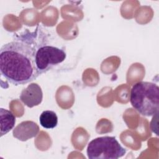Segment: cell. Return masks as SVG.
<instances>
[{
	"mask_svg": "<svg viewBox=\"0 0 159 159\" xmlns=\"http://www.w3.org/2000/svg\"><path fill=\"white\" fill-rule=\"evenodd\" d=\"M1 117V137L9 132L15 125L16 117L7 109L0 108Z\"/></svg>",
	"mask_w": 159,
	"mask_h": 159,
	"instance_id": "7",
	"label": "cell"
},
{
	"mask_svg": "<svg viewBox=\"0 0 159 159\" xmlns=\"http://www.w3.org/2000/svg\"><path fill=\"white\" fill-rule=\"evenodd\" d=\"M20 101L28 107L39 105L43 99V93L41 87L37 83H30L24 89L20 94Z\"/></svg>",
	"mask_w": 159,
	"mask_h": 159,
	"instance_id": "5",
	"label": "cell"
},
{
	"mask_svg": "<svg viewBox=\"0 0 159 159\" xmlns=\"http://www.w3.org/2000/svg\"><path fill=\"white\" fill-rule=\"evenodd\" d=\"M132 107L144 116L157 115L159 109V88L152 82L139 81L130 90Z\"/></svg>",
	"mask_w": 159,
	"mask_h": 159,
	"instance_id": "2",
	"label": "cell"
},
{
	"mask_svg": "<svg viewBox=\"0 0 159 159\" xmlns=\"http://www.w3.org/2000/svg\"><path fill=\"white\" fill-rule=\"evenodd\" d=\"M39 132V125L31 120L23 121L19 124L13 130L14 137L20 141H27L38 134Z\"/></svg>",
	"mask_w": 159,
	"mask_h": 159,
	"instance_id": "6",
	"label": "cell"
},
{
	"mask_svg": "<svg viewBox=\"0 0 159 159\" xmlns=\"http://www.w3.org/2000/svg\"><path fill=\"white\" fill-rule=\"evenodd\" d=\"M66 52L60 48L51 45H42L37 48L35 55V62L41 74L47 72L65 61Z\"/></svg>",
	"mask_w": 159,
	"mask_h": 159,
	"instance_id": "4",
	"label": "cell"
},
{
	"mask_svg": "<svg viewBox=\"0 0 159 159\" xmlns=\"http://www.w3.org/2000/svg\"><path fill=\"white\" fill-rule=\"evenodd\" d=\"M39 122L41 126L45 129H53L58 124V117L52 111H44L40 115Z\"/></svg>",
	"mask_w": 159,
	"mask_h": 159,
	"instance_id": "8",
	"label": "cell"
},
{
	"mask_svg": "<svg viewBox=\"0 0 159 159\" xmlns=\"http://www.w3.org/2000/svg\"><path fill=\"white\" fill-rule=\"evenodd\" d=\"M36 47L27 42L14 40L0 50V71L9 82L25 84L38 78L41 73L35 62Z\"/></svg>",
	"mask_w": 159,
	"mask_h": 159,
	"instance_id": "1",
	"label": "cell"
},
{
	"mask_svg": "<svg viewBox=\"0 0 159 159\" xmlns=\"http://www.w3.org/2000/svg\"><path fill=\"white\" fill-rule=\"evenodd\" d=\"M87 155L90 159H117L126 153L114 137L104 136L92 140L87 147Z\"/></svg>",
	"mask_w": 159,
	"mask_h": 159,
	"instance_id": "3",
	"label": "cell"
}]
</instances>
